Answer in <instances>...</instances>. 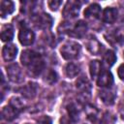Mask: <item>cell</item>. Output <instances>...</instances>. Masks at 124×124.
Wrapping results in <instances>:
<instances>
[{"label":"cell","instance_id":"6da1fadb","mask_svg":"<svg viewBox=\"0 0 124 124\" xmlns=\"http://www.w3.org/2000/svg\"><path fill=\"white\" fill-rule=\"evenodd\" d=\"M20 60H21V63L25 67H27L29 73L32 76H38L44 70L45 63L42 56L33 50L27 49L22 51Z\"/></svg>","mask_w":124,"mask_h":124},{"label":"cell","instance_id":"7a4b0ae2","mask_svg":"<svg viewBox=\"0 0 124 124\" xmlns=\"http://www.w3.org/2000/svg\"><path fill=\"white\" fill-rule=\"evenodd\" d=\"M80 50H81V47L78 43L70 41V42L65 43L62 46L60 52H61L63 58H65L67 60H72V59L77 58L79 55Z\"/></svg>","mask_w":124,"mask_h":124},{"label":"cell","instance_id":"3957f363","mask_svg":"<svg viewBox=\"0 0 124 124\" xmlns=\"http://www.w3.org/2000/svg\"><path fill=\"white\" fill-rule=\"evenodd\" d=\"M7 75L10 80H12L13 82L19 83L24 79V75L16 63L11 64L7 67Z\"/></svg>","mask_w":124,"mask_h":124},{"label":"cell","instance_id":"277c9868","mask_svg":"<svg viewBox=\"0 0 124 124\" xmlns=\"http://www.w3.org/2000/svg\"><path fill=\"white\" fill-rule=\"evenodd\" d=\"M80 3L78 1H68L63 9V16L65 18H75L79 12Z\"/></svg>","mask_w":124,"mask_h":124},{"label":"cell","instance_id":"5b68a950","mask_svg":"<svg viewBox=\"0 0 124 124\" xmlns=\"http://www.w3.org/2000/svg\"><path fill=\"white\" fill-rule=\"evenodd\" d=\"M18 40L21 45L30 46L33 44V42L35 40V34L31 29L23 26L20 28V31L18 33Z\"/></svg>","mask_w":124,"mask_h":124},{"label":"cell","instance_id":"8992f818","mask_svg":"<svg viewBox=\"0 0 124 124\" xmlns=\"http://www.w3.org/2000/svg\"><path fill=\"white\" fill-rule=\"evenodd\" d=\"M113 83V77L109 71L102 72L97 79V84L100 87H110Z\"/></svg>","mask_w":124,"mask_h":124},{"label":"cell","instance_id":"52a82bcc","mask_svg":"<svg viewBox=\"0 0 124 124\" xmlns=\"http://www.w3.org/2000/svg\"><path fill=\"white\" fill-rule=\"evenodd\" d=\"M18 113H19V110L9 104L8 106H6L2 108L1 116H2L3 119H5L7 121H12V120H14L15 118L17 117Z\"/></svg>","mask_w":124,"mask_h":124},{"label":"cell","instance_id":"ba28073f","mask_svg":"<svg viewBox=\"0 0 124 124\" xmlns=\"http://www.w3.org/2000/svg\"><path fill=\"white\" fill-rule=\"evenodd\" d=\"M100 14H101V7L96 3L91 4L89 7H87L84 10V16L90 20L98 19L100 17Z\"/></svg>","mask_w":124,"mask_h":124},{"label":"cell","instance_id":"9c48e42d","mask_svg":"<svg viewBox=\"0 0 124 124\" xmlns=\"http://www.w3.org/2000/svg\"><path fill=\"white\" fill-rule=\"evenodd\" d=\"M16 53H17V47H16V46H15L13 44H8V45L4 46V47L2 49V56L5 61L14 60L16 56Z\"/></svg>","mask_w":124,"mask_h":124},{"label":"cell","instance_id":"30bf717a","mask_svg":"<svg viewBox=\"0 0 124 124\" xmlns=\"http://www.w3.org/2000/svg\"><path fill=\"white\" fill-rule=\"evenodd\" d=\"M115 96H116L115 91L112 89H103L102 91L99 92V97L101 98L103 103L108 106H110L114 103Z\"/></svg>","mask_w":124,"mask_h":124},{"label":"cell","instance_id":"8fae6325","mask_svg":"<svg viewBox=\"0 0 124 124\" xmlns=\"http://www.w3.org/2000/svg\"><path fill=\"white\" fill-rule=\"evenodd\" d=\"M85 45H86L87 49H88L91 53H93V54H95V55L99 54V53L101 52V50H102V45L99 43V41H98L95 37H90V38L86 41Z\"/></svg>","mask_w":124,"mask_h":124},{"label":"cell","instance_id":"7c38bea8","mask_svg":"<svg viewBox=\"0 0 124 124\" xmlns=\"http://www.w3.org/2000/svg\"><path fill=\"white\" fill-rule=\"evenodd\" d=\"M15 11V4L13 1L2 0L0 3V15L4 18L7 16L11 15Z\"/></svg>","mask_w":124,"mask_h":124},{"label":"cell","instance_id":"4fadbf2b","mask_svg":"<svg viewBox=\"0 0 124 124\" xmlns=\"http://www.w3.org/2000/svg\"><path fill=\"white\" fill-rule=\"evenodd\" d=\"M36 24H37V27H39L41 29L49 28L52 24V18L47 14H42V15L38 16V17L36 19Z\"/></svg>","mask_w":124,"mask_h":124},{"label":"cell","instance_id":"5bb4252c","mask_svg":"<svg viewBox=\"0 0 124 124\" xmlns=\"http://www.w3.org/2000/svg\"><path fill=\"white\" fill-rule=\"evenodd\" d=\"M20 93L25 98H28V99L34 98L37 93V84L33 82H29L28 84L24 85L20 89Z\"/></svg>","mask_w":124,"mask_h":124},{"label":"cell","instance_id":"9a60e30c","mask_svg":"<svg viewBox=\"0 0 124 124\" xmlns=\"http://www.w3.org/2000/svg\"><path fill=\"white\" fill-rule=\"evenodd\" d=\"M117 17V10L112 7H108L104 10L103 20L106 23H113Z\"/></svg>","mask_w":124,"mask_h":124},{"label":"cell","instance_id":"2e32d148","mask_svg":"<svg viewBox=\"0 0 124 124\" xmlns=\"http://www.w3.org/2000/svg\"><path fill=\"white\" fill-rule=\"evenodd\" d=\"M77 84V88L82 92L83 94H87L89 95L91 92V84L89 82V80L86 78V77H81L78 79V81L76 82Z\"/></svg>","mask_w":124,"mask_h":124},{"label":"cell","instance_id":"e0dca14e","mask_svg":"<svg viewBox=\"0 0 124 124\" xmlns=\"http://www.w3.org/2000/svg\"><path fill=\"white\" fill-rule=\"evenodd\" d=\"M14 37V28L11 24H6L1 30V40L3 42H9Z\"/></svg>","mask_w":124,"mask_h":124},{"label":"cell","instance_id":"ac0fdd59","mask_svg":"<svg viewBox=\"0 0 124 124\" xmlns=\"http://www.w3.org/2000/svg\"><path fill=\"white\" fill-rule=\"evenodd\" d=\"M80 71V66L76 64V63H68L65 67V73H66V76L70 78H75L78 75Z\"/></svg>","mask_w":124,"mask_h":124},{"label":"cell","instance_id":"d6986e66","mask_svg":"<svg viewBox=\"0 0 124 124\" xmlns=\"http://www.w3.org/2000/svg\"><path fill=\"white\" fill-rule=\"evenodd\" d=\"M86 30H87V25H86V23L84 22V21H82V20H79L77 24H76V26L73 28V35L74 36H76V37H78V38H81L84 34H85V32H86Z\"/></svg>","mask_w":124,"mask_h":124},{"label":"cell","instance_id":"ffe728a7","mask_svg":"<svg viewBox=\"0 0 124 124\" xmlns=\"http://www.w3.org/2000/svg\"><path fill=\"white\" fill-rule=\"evenodd\" d=\"M116 61L115 53L112 50H108L103 57V65L105 68H110Z\"/></svg>","mask_w":124,"mask_h":124},{"label":"cell","instance_id":"44dd1931","mask_svg":"<svg viewBox=\"0 0 124 124\" xmlns=\"http://www.w3.org/2000/svg\"><path fill=\"white\" fill-rule=\"evenodd\" d=\"M101 63L98 60H93L89 64V72L92 78H96L101 74Z\"/></svg>","mask_w":124,"mask_h":124},{"label":"cell","instance_id":"7402d4cb","mask_svg":"<svg viewBox=\"0 0 124 124\" xmlns=\"http://www.w3.org/2000/svg\"><path fill=\"white\" fill-rule=\"evenodd\" d=\"M98 109L95 108V107H93L92 105H86V107H85V113H86V115H87V118L90 120V121H92V122H95L96 121V119H97V117H98Z\"/></svg>","mask_w":124,"mask_h":124},{"label":"cell","instance_id":"603a6c76","mask_svg":"<svg viewBox=\"0 0 124 124\" xmlns=\"http://www.w3.org/2000/svg\"><path fill=\"white\" fill-rule=\"evenodd\" d=\"M67 110H68L69 115H70L72 120H74V121L78 120V115H79V110H78V108L76 104H70L68 106V108H67Z\"/></svg>","mask_w":124,"mask_h":124},{"label":"cell","instance_id":"cb8c5ba5","mask_svg":"<svg viewBox=\"0 0 124 124\" xmlns=\"http://www.w3.org/2000/svg\"><path fill=\"white\" fill-rule=\"evenodd\" d=\"M115 122H116V117L108 111L105 112L100 120V124H115Z\"/></svg>","mask_w":124,"mask_h":124},{"label":"cell","instance_id":"d4e9b609","mask_svg":"<svg viewBox=\"0 0 124 124\" xmlns=\"http://www.w3.org/2000/svg\"><path fill=\"white\" fill-rule=\"evenodd\" d=\"M45 80H46L47 83H49V84L54 83V82L57 80V75H56V73H55L54 71H52V70H49V71L46 73V75Z\"/></svg>","mask_w":124,"mask_h":124},{"label":"cell","instance_id":"484cf974","mask_svg":"<svg viewBox=\"0 0 124 124\" xmlns=\"http://www.w3.org/2000/svg\"><path fill=\"white\" fill-rule=\"evenodd\" d=\"M10 105H12V106L15 107L16 108H17L19 111L24 108V104H23V102L21 101V99L16 98V97L11 99V101H10Z\"/></svg>","mask_w":124,"mask_h":124},{"label":"cell","instance_id":"4316f807","mask_svg":"<svg viewBox=\"0 0 124 124\" xmlns=\"http://www.w3.org/2000/svg\"><path fill=\"white\" fill-rule=\"evenodd\" d=\"M61 4H62V1L53 0V1H49V2H48V7H49L50 10H52V11H57Z\"/></svg>","mask_w":124,"mask_h":124},{"label":"cell","instance_id":"83f0119b","mask_svg":"<svg viewBox=\"0 0 124 124\" xmlns=\"http://www.w3.org/2000/svg\"><path fill=\"white\" fill-rule=\"evenodd\" d=\"M51 118L49 116H42L38 119V124H51Z\"/></svg>","mask_w":124,"mask_h":124},{"label":"cell","instance_id":"f1b7e54d","mask_svg":"<svg viewBox=\"0 0 124 124\" xmlns=\"http://www.w3.org/2000/svg\"><path fill=\"white\" fill-rule=\"evenodd\" d=\"M117 74H118V77L120 78V79L124 80V64H121L117 70Z\"/></svg>","mask_w":124,"mask_h":124},{"label":"cell","instance_id":"f546056e","mask_svg":"<svg viewBox=\"0 0 124 124\" xmlns=\"http://www.w3.org/2000/svg\"><path fill=\"white\" fill-rule=\"evenodd\" d=\"M26 124H28V123H26Z\"/></svg>","mask_w":124,"mask_h":124}]
</instances>
